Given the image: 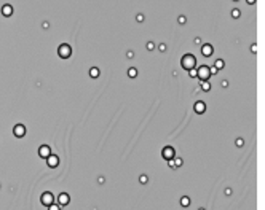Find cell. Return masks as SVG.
Here are the masks:
<instances>
[{
  "label": "cell",
  "instance_id": "14",
  "mask_svg": "<svg viewBox=\"0 0 265 210\" xmlns=\"http://www.w3.org/2000/svg\"><path fill=\"white\" fill-rule=\"evenodd\" d=\"M180 204H182V207H189V205H190V199L189 197H182V199H180Z\"/></svg>",
  "mask_w": 265,
  "mask_h": 210
},
{
  "label": "cell",
  "instance_id": "20",
  "mask_svg": "<svg viewBox=\"0 0 265 210\" xmlns=\"http://www.w3.org/2000/svg\"><path fill=\"white\" fill-rule=\"evenodd\" d=\"M189 72H190V75H192V77H197L198 75V70L197 69H192V70H189Z\"/></svg>",
  "mask_w": 265,
  "mask_h": 210
},
{
  "label": "cell",
  "instance_id": "1",
  "mask_svg": "<svg viewBox=\"0 0 265 210\" xmlns=\"http://www.w3.org/2000/svg\"><path fill=\"white\" fill-rule=\"evenodd\" d=\"M180 65H182L184 70H187V72H189V70H192V69L197 67V57H195L193 54H190V53L184 54L182 59H180Z\"/></svg>",
  "mask_w": 265,
  "mask_h": 210
},
{
  "label": "cell",
  "instance_id": "3",
  "mask_svg": "<svg viewBox=\"0 0 265 210\" xmlns=\"http://www.w3.org/2000/svg\"><path fill=\"white\" fill-rule=\"evenodd\" d=\"M58 54H59V57L67 59V57H71V54H72V48H71L67 43H62V45L58 48Z\"/></svg>",
  "mask_w": 265,
  "mask_h": 210
},
{
  "label": "cell",
  "instance_id": "13",
  "mask_svg": "<svg viewBox=\"0 0 265 210\" xmlns=\"http://www.w3.org/2000/svg\"><path fill=\"white\" fill-rule=\"evenodd\" d=\"M90 75H91L93 78H96V77H99V70H97L96 67H93V69L90 70Z\"/></svg>",
  "mask_w": 265,
  "mask_h": 210
},
{
  "label": "cell",
  "instance_id": "12",
  "mask_svg": "<svg viewBox=\"0 0 265 210\" xmlns=\"http://www.w3.org/2000/svg\"><path fill=\"white\" fill-rule=\"evenodd\" d=\"M66 204H69V194L67 193H62L61 196H59V205H66Z\"/></svg>",
  "mask_w": 265,
  "mask_h": 210
},
{
  "label": "cell",
  "instance_id": "2",
  "mask_svg": "<svg viewBox=\"0 0 265 210\" xmlns=\"http://www.w3.org/2000/svg\"><path fill=\"white\" fill-rule=\"evenodd\" d=\"M212 73H211V67L209 65H201V67H198V78L201 81H206V80H209V77H211Z\"/></svg>",
  "mask_w": 265,
  "mask_h": 210
},
{
  "label": "cell",
  "instance_id": "26",
  "mask_svg": "<svg viewBox=\"0 0 265 210\" xmlns=\"http://www.w3.org/2000/svg\"><path fill=\"white\" fill-rule=\"evenodd\" d=\"M246 2H248L249 5H254V3H255V0H246Z\"/></svg>",
  "mask_w": 265,
  "mask_h": 210
},
{
  "label": "cell",
  "instance_id": "11",
  "mask_svg": "<svg viewBox=\"0 0 265 210\" xmlns=\"http://www.w3.org/2000/svg\"><path fill=\"white\" fill-rule=\"evenodd\" d=\"M2 15L3 16H11L13 15V7L11 5H3L2 7Z\"/></svg>",
  "mask_w": 265,
  "mask_h": 210
},
{
  "label": "cell",
  "instance_id": "19",
  "mask_svg": "<svg viewBox=\"0 0 265 210\" xmlns=\"http://www.w3.org/2000/svg\"><path fill=\"white\" fill-rule=\"evenodd\" d=\"M48 210H61V205H54V204H51L50 207H48Z\"/></svg>",
  "mask_w": 265,
  "mask_h": 210
},
{
  "label": "cell",
  "instance_id": "25",
  "mask_svg": "<svg viewBox=\"0 0 265 210\" xmlns=\"http://www.w3.org/2000/svg\"><path fill=\"white\" fill-rule=\"evenodd\" d=\"M211 73H217V67H211Z\"/></svg>",
  "mask_w": 265,
  "mask_h": 210
},
{
  "label": "cell",
  "instance_id": "4",
  "mask_svg": "<svg viewBox=\"0 0 265 210\" xmlns=\"http://www.w3.org/2000/svg\"><path fill=\"white\" fill-rule=\"evenodd\" d=\"M161 156L165 158V159H168V161H171V159H174L176 158V151H174V148L173 147H165L163 150H161Z\"/></svg>",
  "mask_w": 265,
  "mask_h": 210
},
{
  "label": "cell",
  "instance_id": "17",
  "mask_svg": "<svg viewBox=\"0 0 265 210\" xmlns=\"http://www.w3.org/2000/svg\"><path fill=\"white\" fill-rule=\"evenodd\" d=\"M214 67H217V70H219V69H222V67H224V60H222V59L216 60V65H214Z\"/></svg>",
  "mask_w": 265,
  "mask_h": 210
},
{
  "label": "cell",
  "instance_id": "9",
  "mask_svg": "<svg viewBox=\"0 0 265 210\" xmlns=\"http://www.w3.org/2000/svg\"><path fill=\"white\" fill-rule=\"evenodd\" d=\"M39 155L43 158V159H46L50 155H51V150H50V147L48 145H42L40 148H39Z\"/></svg>",
  "mask_w": 265,
  "mask_h": 210
},
{
  "label": "cell",
  "instance_id": "21",
  "mask_svg": "<svg viewBox=\"0 0 265 210\" xmlns=\"http://www.w3.org/2000/svg\"><path fill=\"white\" fill-rule=\"evenodd\" d=\"M243 145H244L243 139H236V147H243Z\"/></svg>",
  "mask_w": 265,
  "mask_h": 210
},
{
  "label": "cell",
  "instance_id": "7",
  "mask_svg": "<svg viewBox=\"0 0 265 210\" xmlns=\"http://www.w3.org/2000/svg\"><path fill=\"white\" fill-rule=\"evenodd\" d=\"M13 134H15L16 137H19V139L24 137V135H26V127L22 124H16L15 127H13Z\"/></svg>",
  "mask_w": 265,
  "mask_h": 210
},
{
  "label": "cell",
  "instance_id": "28",
  "mask_svg": "<svg viewBox=\"0 0 265 210\" xmlns=\"http://www.w3.org/2000/svg\"><path fill=\"white\" fill-rule=\"evenodd\" d=\"M200 210H204V209H200Z\"/></svg>",
  "mask_w": 265,
  "mask_h": 210
},
{
  "label": "cell",
  "instance_id": "15",
  "mask_svg": "<svg viewBox=\"0 0 265 210\" xmlns=\"http://www.w3.org/2000/svg\"><path fill=\"white\" fill-rule=\"evenodd\" d=\"M209 88H211V86H209V81L208 80L206 81H201V89L203 91H209Z\"/></svg>",
  "mask_w": 265,
  "mask_h": 210
},
{
  "label": "cell",
  "instance_id": "24",
  "mask_svg": "<svg viewBox=\"0 0 265 210\" xmlns=\"http://www.w3.org/2000/svg\"><path fill=\"white\" fill-rule=\"evenodd\" d=\"M147 49H153V43H152V41H148V43H147Z\"/></svg>",
  "mask_w": 265,
  "mask_h": 210
},
{
  "label": "cell",
  "instance_id": "27",
  "mask_svg": "<svg viewBox=\"0 0 265 210\" xmlns=\"http://www.w3.org/2000/svg\"><path fill=\"white\" fill-rule=\"evenodd\" d=\"M233 2H238V0H233Z\"/></svg>",
  "mask_w": 265,
  "mask_h": 210
},
{
  "label": "cell",
  "instance_id": "5",
  "mask_svg": "<svg viewBox=\"0 0 265 210\" xmlns=\"http://www.w3.org/2000/svg\"><path fill=\"white\" fill-rule=\"evenodd\" d=\"M53 202H54V197H53V194H51L50 191H48V193H43V194H42V204H43V205L50 207Z\"/></svg>",
  "mask_w": 265,
  "mask_h": 210
},
{
  "label": "cell",
  "instance_id": "23",
  "mask_svg": "<svg viewBox=\"0 0 265 210\" xmlns=\"http://www.w3.org/2000/svg\"><path fill=\"white\" fill-rule=\"evenodd\" d=\"M141 183H147V177H145V175L141 177Z\"/></svg>",
  "mask_w": 265,
  "mask_h": 210
},
{
  "label": "cell",
  "instance_id": "6",
  "mask_svg": "<svg viewBox=\"0 0 265 210\" xmlns=\"http://www.w3.org/2000/svg\"><path fill=\"white\" fill-rule=\"evenodd\" d=\"M212 53H214V48H212V45L211 43H204L201 45V54L204 56V57H209Z\"/></svg>",
  "mask_w": 265,
  "mask_h": 210
},
{
  "label": "cell",
  "instance_id": "10",
  "mask_svg": "<svg viewBox=\"0 0 265 210\" xmlns=\"http://www.w3.org/2000/svg\"><path fill=\"white\" fill-rule=\"evenodd\" d=\"M46 164H48L50 167H56L59 164V159H58V156H54V155H50L48 158H46Z\"/></svg>",
  "mask_w": 265,
  "mask_h": 210
},
{
  "label": "cell",
  "instance_id": "22",
  "mask_svg": "<svg viewBox=\"0 0 265 210\" xmlns=\"http://www.w3.org/2000/svg\"><path fill=\"white\" fill-rule=\"evenodd\" d=\"M174 164H176V166H182V159H179V158H176V159H174Z\"/></svg>",
  "mask_w": 265,
  "mask_h": 210
},
{
  "label": "cell",
  "instance_id": "18",
  "mask_svg": "<svg viewBox=\"0 0 265 210\" xmlns=\"http://www.w3.org/2000/svg\"><path fill=\"white\" fill-rule=\"evenodd\" d=\"M128 75H129V77H131V78H133V77H136V75H137V70H136V69H129V72H128Z\"/></svg>",
  "mask_w": 265,
  "mask_h": 210
},
{
  "label": "cell",
  "instance_id": "8",
  "mask_svg": "<svg viewBox=\"0 0 265 210\" xmlns=\"http://www.w3.org/2000/svg\"><path fill=\"white\" fill-rule=\"evenodd\" d=\"M195 113H198V115H201V113H204L206 111V104H204L203 100H198L197 104H195Z\"/></svg>",
  "mask_w": 265,
  "mask_h": 210
},
{
  "label": "cell",
  "instance_id": "16",
  "mask_svg": "<svg viewBox=\"0 0 265 210\" xmlns=\"http://www.w3.org/2000/svg\"><path fill=\"white\" fill-rule=\"evenodd\" d=\"M232 16H233L235 19H236V18H240V16H241V11L238 10V8H235V10L232 11Z\"/></svg>",
  "mask_w": 265,
  "mask_h": 210
}]
</instances>
